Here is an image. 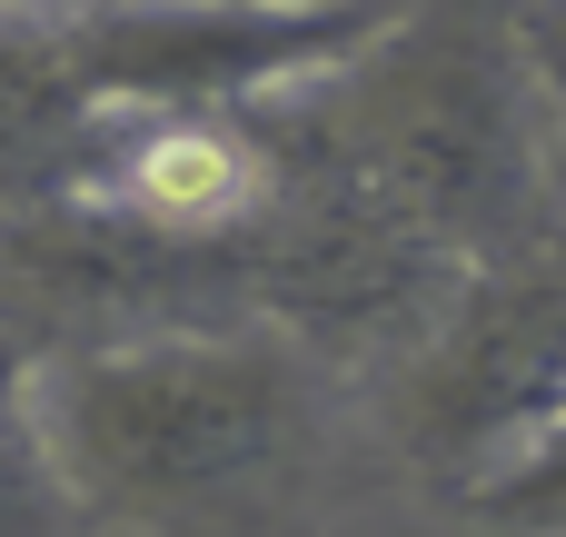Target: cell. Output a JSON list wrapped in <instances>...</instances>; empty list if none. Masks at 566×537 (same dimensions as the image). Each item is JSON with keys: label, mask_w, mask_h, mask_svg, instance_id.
Returning <instances> with one entry per match:
<instances>
[{"label": "cell", "mask_w": 566, "mask_h": 537, "mask_svg": "<svg viewBox=\"0 0 566 537\" xmlns=\"http://www.w3.org/2000/svg\"><path fill=\"white\" fill-rule=\"evenodd\" d=\"M20 419L60 508L119 537H239L328 448L318 359L279 329H149L30 359Z\"/></svg>", "instance_id": "6da1fadb"}, {"label": "cell", "mask_w": 566, "mask_h": 537, "mask_svg": "<svg viewBox=\"0 0 566 537\" xmlns=\"http://www.w3.org/2000/svg\"><path fill=\"white\" fill-rule=\"evenodd\" d=\"M269 130L398 209L438 259L547 249V80L507 0H408L348 70L269 100Z\"/></svg>", "instance_id": "7a4b0ae2"}, {"label": "cell", "mask_w": 566, "mask_h": 537, "mask_svg": "<svg viewBox=\"0 0 566 537\" xmlns=\"http://www.w3.org/2000/svg\"><path fill=\"white\" fill-rule=\"evenodd\" d=\"M566 409V249L458 269L448 299L398 339L378 428L438 498L478 508Z\"/></svg>", "instance_id": "3957f363"}, {"label": "cell", "mask_w": 566, "mask_h": 537, "mask_svg": "<svg viewBox=\"0 0 566 537\" xmlns=\"http://www.w3.org/2000/svg\"><path fill=\"white\" fill-rule=\"evenodd\" d=\"M408 0L378 10H229V0H70L60 80L90 120H249L348 70Z\"/></svg>", "instance_id": "277c9868"}, {"label": "cell", "mask_w": 566, "mask_h": 537, "mask_svg": "<svg viewBox=\"0 0 566 537\" xmlns=\"http://www.w3.org/2000/svg\"><path fill=\"white\" fill-rule=\"evenodd\" d=\"M478 528H497V537H566V409H557V428L468 508Z\"/></svg>", "instance_id": "5b68a950"}, {"label": "cell", "mask_w": 566, "mask_h": 537, "mask_svg": "<svg viewBox=\"0 0 566 537\" xmlns=\"http://www.w3.org/2000/svg\"><path fill=\"white\" fill-rule=\"evenodd\" d=\"M20 359H0V537H50V518H70L60 508V488L40 478V448H30V419H20Z\"/></svg>", "instance_id": "8992f818"}, {"label": "cell", "mask_w": 566, "mask_h": 537, "mask_svg": "<svg viewBox=\"0 0 566 537\" xmlns=\"http://www.w3.org/2000/svg\"><path fill=\"white\" fill-rule=\"evenodd\" d=\"M229 10H378V0H229Z\"/></svg>", "instance_id": "52a82bcc"}, {"label": "cell", "mask_w": 566, "mask_h": 537, "mask_svg": "<svg viewBox=\"0 0 566 537\" xmlns=\"http://www.w3.org/2000/svg\"><path fill=\"white\" fill-rule=\"evenodd\" d=\"M0 20H20V0H0Z\"/></svg>", "instance_id": "ba28073f"}]
</instances>
